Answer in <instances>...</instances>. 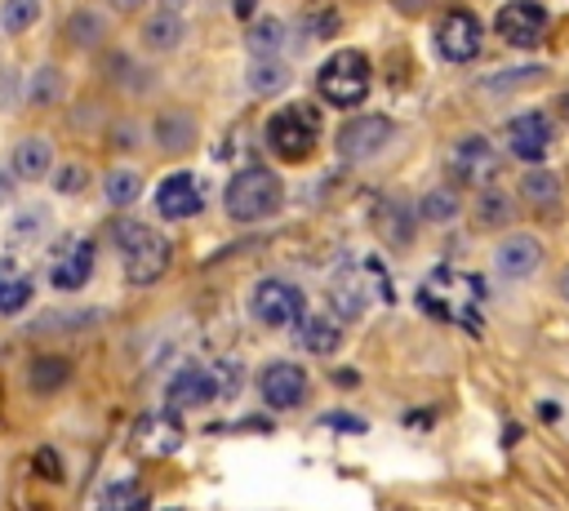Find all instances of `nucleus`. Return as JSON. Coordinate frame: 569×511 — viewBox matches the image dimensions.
<instances>
[{
	"label": "nucleus",
	"instance_id": "19",
	"mask_svg": "<svg viewBox=\"0 0 569 511\" xmlns=\"http://www.w3.org/2000/svg\"><path fill=\"white\" fill-rule=\"evenodd\" d=\"M9 169L18 173V182H44L53 169V142L49 138H22L9 151Z\"/></svg>",
	"mask_w": 569,
	"mask_h": 511
},
{
	"label": "nucleus",
	"instance_id": "14",
	"mask_svg": "<svg viewBox=\"0 0 569 511\" xmlns=\"http://www.w3.org/2000/svg\"><path fill=\"white\" fill-rule=\"evenodd\" d=\"M507 147L516 160L538 164L551 151V120L542 111H520L516 120H507Z\"/></svg>",
	"mask_w": 569,
	"mask_h": 511
},
{
	"label": "nucleus",
	"instance_id": "10",
	"mask_svg": "<svg viewBox=\"0 0 569 511\" xmlns=\"http://www.w3.org/2000/svg\"><path fill=\"white\" fill-rule=\"evenodd\" d=\"M93 275V240L84 236H67L53 253H49V284L53 289H80Z\"/></svg>",
	"mask_w": 569,
	"mask_h": 511
},
{
	"label": "nucleus",
	"instance_id": "16",
	"mask_svg": "<svg viewBox=\"0 0 569 511\" xmlns=\"http://www.w3.org/2000/svg\"><path fill=\"white\" fill-rule=\"evenodd\" d=\"M213 395H218V382H213V369H204V364H182L164 387L169 409H200Z\"/></svg>",
	"mask_w": 569,
	"mask_h": 511
},
{
	"label": "nucleus",
	"instance_id": "37",
	"mask_svg": "<svg viewBox=\"0 0 569 511\" xmlns=\"http://www.w3.org/2000/svg\"><path fill=\"white\" fill-rule=\"evenodd\" d=\"M44 209H27V213H18L13 218V236H36V231H44Z\"/></svg>",
	"mask_w": 569,
	"mask_h": 511
},
{
	"label": "nucleus",
	"instance_id": "41",
	"mask_svg": "<svg viewBox=\"0 0 569 511\" xmlns=\"http://www.w3.org/2000/svg\"><path fill=\"white\" fill-rule=\"evenodd\" d=\"M391 4H396L400 13H422V9L431 4V0H391Z\"/></svg>",
	"mask_w": 569,
	"mask_h": 511
},
{
	"label": "nucleus",
	"instance_id": "2",
	"mask_svg": "<svg viewBox=\"0 0 569 511\" xmlns=\"http://www.w3.org/2000/svg\"><path fill=\"white\" fill-rule=\"evenodd\" d=\"M280 204H284V182H280L271 169H262V164H249V169L231 173V182L222 187V209H227V218H231V222H244V227L271 218Z\"/></svg>",
	"mask_w": 569,
	"mask_h": 511
},
{
	"label": "nucleus",
	"instance_id": "38",
	"mask_svg": "<svg viewBox=\"0 0 569 511\" xmlns=\"http://www.w3.org/2000/svg\"><path fill=\"white\" fill-rule=\"evenodd\" d=\"M36 471H40L44 480H62V458H58L53 449H40V453H36Z\"/></svg>",
	"mask_w": 569,
	"mask_h": 511
},
{
	"label": "nucleus",
	"instance_id": "17",
	"mask_svg": "<svg viewBox=\"0 0 569 511\" xmlns=\"http://www.w3.org/2000/svg\"><path fill=\"white\" fill-rule=\"evenodd\" d=\"M538 262H542V244H538V236H529V231H516V236H507V240L493 249V271L507 275V280L533 275Z\"/></svg>",
	"mask_w": 569,
	"mask_h": 511
},
{
	"label": "nucleus",
	"instance_id": "36",
	"mask_svg": "<svg viewBox=\"0 0 569 511\" xmlns=\"http://www.w3.org/2000/svg\"><path fill=\"white\" fill-rule=\"evenodd\" d=\"M240 360H222L218 369H213V382H218V395H236L240 391Z\"/></svg>",
	"mask_w": 569,
	"mask_h": 511
},
{
	"label": "nucleus",
	"instance_id": "15",
	"mask_svg": "<svg viewBox=\"0 0 569 511\" xmlns=\"http://www.w3.org/2000/svg\"><path fill=\"white\" fill-rule=\"evenodd\" d=\"M258 387H262V400H267L271 409H293V404H302V395H307V373H302L293 360H276V364L262 369Z\"/></svg>",
	"mask_w": 569,
	"mask_h": 511
},
{
	"label": "nucleus",
	"instance_id": "45",
	"mask_svg": "<svg viewBox=\"0 0 569 511\" xmlns=\"http://www.w3.org/2000/svg\"><path fill=\"white\" fill-rule=\"evenodd\" d=\"M560 293H565V298H569V267H565V271H560Z\"/></svg>",
	"mask_w": 569,
	"mask_h": 511
},
{
	"label": "nucleus",
	"instance_id": "13",
	"mask_svg": "<svg viewBox=\"0 0 569 511\" xmlns=\"http://www.w3.org/2000/svg\"><path fill=\"white\" fill-rule=\"evenodd\" d=\"M449 173H453L458 182H471V187L489 182V178L498 173V151H493V142L480 138V133L453 142V151H449Z\"/></svg>",
	"mask_w": 569,
	"mask_h": 511
},
{
	"label": "nucleus",
	"instance_id": "42",
	"mask_svg": "<svg viewBox=\"0 0 569 511\" xmlns=\"http://www.w3.org/2000/svg\"><path fill=\"white\" fill-rule=\"evenodd\" d=\"M107 4H111L116 13H138V9L147 4V0H107Z\"/></svg>",
	"mask_w": 569,
	"mask_h": 511
},
{
	"label": "nucleus",
	"instance_id": "20",
	"mask_svg": "<svg viewBox=\"0 0 569 511\" xmlns=\"http://www.w3.org/2000/svg\"><path fill=\"white\" fill-rule=\"evenodd\" d=\"M182 40H187L182 13H169V9H160V13H151V18L142 22V44H147L151 53H173Z\"/></svg>",
	"mask_w": 569,
	"mask_h": 511
},
{
	"label": "nucleus",
	"instance_id": "29",
	"mask_svg": "<svg viewBox=\"0 0 569 511\" xmlns=\"http://www.w3.org/2000/svg\"><path fill=\"white\" fill-rule=\"evenodd\" d=\"M40 13H44L40 0H4V4H0V31H4V36L31 31V27L40 22Z\"/></svg>",
	"mask_w": 569,
	"mask_h": 511
},
{
	"label": "nucleus",
	"instance_id": "31",
	"mask_svg": "<svg viewBox=\"0 0 569 511\" xmlns=\"http://www.w3.org/2000/svg\"><path fill=\"white\" fill-rule=\"evenodd\" d=\"M418 218H422V222H453V218H458V196H453L449 187L427 191V196L418 200Z\"/></svg>",
	"mask_w": 569,
	"mask_h": 511
},
{
	"label": "nucleus",
	"instance_id": "27",
	"mask_svg": "<svg viewBox=\"0 0 569 511\" xmlns=\"http://www.w3.org/2000/svg\"><path fill=\"white\" fill-rule=\"evenodd\" d=\"M98 511H147V489L138 480H111L98 498Z\"/></svg>",
	"mask_w": 569,
	"mask_h": 511
},
{
	"label": "nucleus",
	"instance_id": "21",
	"mask_svg": "<svg viewBox=\"0 0 569 511\" xmlns=\"http://www.w3.org/2000/svg\"><path fill=\"white\" fill-rule=\"evenodd\" d=\"M244 84H249L253 98H276V93L289 89V67L280 62V53H271V58H253L249 71H244Z\"/></svg>",
	"mask_w": 569,
	"mask_h": 511
},
{
	"label": "nucleus",
	"instance_id": "3",
	"mask_svg": "<svg viewBox=\"0 0 569 511\" xmlns=\"http://www.w3.org/2000/svg\"><path fill=\"white\" fill-rule=\"evenodd\" d=\"M116 249H120V262H124V275L133 284H156L164 271H169V240L151 227V222H116Z\"/></svg>",
	"mask_w": 569,
	"mask_h": 511
},
{
	"label": "nucleus",
	"instance_id": "11",
	"mask_svg": "<svg viewBox=\"0 0 569 511\" xmlns=\"http://www.w3.org/2000/svg\"><path fill=\"white\" fill-rule=\"evenodd\" d=\"M369 271H373V262H369V267L342 262V267L329 275V307H333L342 320H356V315L369 307V293H373Z\"/></svg>",
	"mask_w": 569,
	"mask_h": 511
},
{
	"label": "nucleus",
	"instance_id": "24",
	"mask_svg": "<svg viewBox=\"0 0 569 511\" xmlns=\"http://www.w3.org/2000/svg\"><path fill=\"white\" fill-rule=\"evenodd\" d=\"M244 44H249V53L253 58H271V53H280L284 49V22L280 18H253L249 27H244Z\"/></svg>",
	"mask_w": 569,
	"mask_h": 511
},
{
	"label": "nucleus",
	"instance_id": "28",
	"mask_svg": "<svg viewBox=\"0 0 569 511\" xmlns=\"http://www.w3.org/2000/svg\"><path fill=\"white\" fill-rule=\"evenodd\" d=\"M520 196H525L529 204L547 209V204H556V200H560V178H556L551 169H529V173L520 178Z\"/></svg>",
	"mask_w": 569,
	"mask_h": 511
},
{
	"label": "nucleus",
	"instance_id": "33",
	"mask_svg": "<svg viewBox=\"0 0 569 511\" xmlns=\"http://www.w3.org/2000/svg\"><path fill=\"white\" fill-rule=\"evenodd\" d=\"M102 31H107V22H102V13H93V9H80V13H71V22H67L71 44H80V49L98 44V40H102Z\"/></svg>",
	"mask_w": 569,
	"mask_h": 511
},
{
	"label": "nucleus",
	"instance_id": "7",
	"mask_svg": "<svg viewBox=\"0 0 569 511\" xmlns=\"http://www.w3.org/2000/svg\"><path fill=\"white\" fill-rule=\"evenodd\" d=\"M391 138H396L391 116L365 111V116H351L347 124H338V133H333V151H338L342 160L356 164V160H373Z\"/></svg>",
	"mask_w": 569,
	"mask_h": 511
},
{
	"label": "nucleus",
	"instance_id": "34",
	"mask_svg": "<svg viewBox=\"0 0 569 511\" xmlns=\"http://www.w3.org/2000/svg\"><path fill=\"white\" fill-rule=\"evenodd\" d=\"M58 93H62V76H58L53 67H44V71L36 76V84H31V102H36V107H49Z\"/></svg>",
	"mask_w": 569,
	"mask_h": 511
},
{
	"label": "nucleus",
	"instance_id": "9",
	"mask_svg": "<svg viewBox=\"0 0 569 511\" xmlns=\"http://www.w3.org/2000/svg\"><path fill=\"white\" fill-rule=\"evenodd\" d=\"M493 27H498V36H502L507 44L533 49V44L547 40V27H551V22H547V9H542L538 0H507V4L498 9Z\"/></svg>",
	"mask_w": 569,
	"mask_h": 511
},
{
	"label": "nucleus",
	"instance_id": "35",
	"mask_svg": "<svg viewBox=\"0 0 569 511\" xmlns=\"http://www.w3.org/2000/svg\"><path fill=\"white\" fill-rule=\"evenodd\" d=\"M538 80H542V67H525V71H507V76L485 80V89H520V84H538Z\"/></svg>",
	"mask_w": 569,
	"mask_h": 511
},
{
	"label": "nucleus",
	"instance_id": "6",
	"mask_svg": "<svg viewBox=\"0 0 569 511\" xmlns=\"http://www.w3.org/2000/svg\"><path fill=\"white\" fill-rule=\"evenodd\" d=\"M431 44H436V53L445 62H471L480 53V44H485V27H480V18L471 9L453 4V9L440 13V22L431 31Z\"/></svg>",
	"mask_w": 569,
	"mask_h": 511
},
{
	"label": "nucleus",
	"instance_id": "25",
	"mask_svg": "<svg viewBox=\"0 0 569 511\" xmlns=\"http://www.w3.org/2000/svg\"><path fill=\"white\" fill-rule=\"evenodd\" d=\"M338 320H329V315H302L298 320V347H307V351H316V355H329L333 347H338Z\"/></svg>",
	"mask_w": 569,
	"mask_h": 511
},
{
	"label": "nucleus",
	"instance_id": "26",
	"mask_svg": "<svg viewBox=\"0 0 569 511\" xmlns=\"http://www.w3.org/2000/svg\"><path fill=\"white\" fill-rule=\"evenodd\" d=\"M67 378H71V364H67L62 355H36L31 369H27V382H31V391H40V395L62 391Z\"/></svg>",
	"mask_w": 569,
	"mask_h": 511
},
{
	"label": "nucleus",
	"instance_id": "5",
	"mask_svg": "<svg viewBox=\"0 0 569 511\" xmlns=\"http://www.w3.org/2000/svg\"><path fill=\"white\" fill-rule=\"evenodd\" d=\"M316 138H320V120L311 107H284L267 120V147L280 160H307L316 151Z\"/></svg>",
	"mask_w": 569,
	"mask_h": 511
},
{
	"label": "nucleus",
	"instance_id": "32",
	"mask_svg": "<svg viewBox=\"0 0 569 511\" xmlns=\"http://www.w3.org/2000/svg\"><path fill=\"white\" fill-rule=\"evenodd\" d=\"M511 213H516V204H511L507 191H480V200H476V222L480 227H502Z\"/></svg>",
	"mask_w": 569,
	"mask_h": 511
},
{
	"label": "nucleus",
	"instance_id": "30",
	"mask_svg": "<svg viewBox=\"0 0 569 511\" xmlns=\"http://www.w3.org/2000/svg\"><path fill=\"white\" fill-rule=\"evenodd\" d=\"M102 191H107V204L124 209V204H133V200H138L142 178H138V169H111V173H107V182H102Z\"/></svg>",
	"mask_w": 569,
	"mask_h": 511
},
{
	"label": "nucleus",
	"instance_id": "8",
	"mask_svg": "<svg viewBox=\"0 0 569 511\" xmlns=\"http://www.w3.org/2000/svg\"><path fill=\"white\" fill-rule=\"evenodd\" d=\"M249 311L258 324L267 329H284V324H298L302 311H307V298L298 284L289 280H258L253 293H249Z\"/></svg>",
	"mask_w": 569,
	"mask_h": 511
},
{
	"label": "nucleus",
	"instance_id": "18",
	"mask_svg": "<svg viewBox=\"0 0 569 511\" xmlns=\"http://www.w3.org/2000/svg\"><path fill=\"white\" fill-rule=\"evenodd\" d=\"M182 444V427L169 418V413H147L138 418L133 427V449L147 453V458H164V453H178Z\"/></svg>",
	"mask_w": 569,
	"mask_h": 511
},
{
	"label": "nucleus",
	"instance_id": "40",
	"mask_svg": "<svg viewBox=\"0 0 569 511\" xmlns=\"http://www.w3.org/2000/svg\"><path fill=\"white\" fill-rule=\"evenodd\" d=\"M325 427H342V431H365V422H360V418H351V413H325Z\"/></svg>",
	"mask_w": 569,
	"mask_h": 511
},
{
	"label": "nucleus",
	"instance_id": "22",
	"mask_svg": "<svg viewBox=\"0 0 569 511\" xmlns=\"http://www.w3.org/2000/svg\"><path fill=\"white\" fill-rule=\"evenodd\" d=\"M191 142H196V120H191L187 111H160V116H156V147H160V151L178 156V151H187Z\"/></svg>",
	"mask_w": 569,
	"mask_h": 511
},
{
	"label": "nucleus",
	"instance_id": "12",
	"mask_svg": "<svg viewBox=\"0 0 569 511\" xmlns=\"http://www.w3.org/2000/svg\"><path fill=\"white\" fill-rule=\"evenodd\" d=\"M151 200H156V213H160L164 222H187V218L200 213V200H204V196H200V182L178 169V173H169V178L156 182Z\"/></svg>",
	"mask_w": 569,
	"mask_h": 511
},
{
	"label": "nucleus",
	"instance_id": "4",
	"mask_svg": "<svg viewBox=\"0 0 569 511\" xmlns=\"http://www.w3.org/2000/svg\"><path fill=\"white\" fill-rule=\"evenodd\" d=\"M316 89L329 107H360L369 93V58L360 49H338L320 62Z\"/></svg>",
	"mask_w": 569,
	"mask_h": 511
},
{
	"label": "nucleus",
	"instance_id": "23",
	"mask_svg": "<svg viewBox=\"0 0 569 511\" xmlns=\"http://www.w3.org/2000/svg\"><path fill=\"white\" fill-rule=\"evenodd\" d=\"M31 302V275L18 262H0V311L18 315Z\"/></svg>",
	"mask_w": 569,
	"mask_h": 511
},
{
	"label": "nucleus",
	"instance_id": "43",
	"mask_svg": "<svg viewBox=\"0 0 569 511\" xmlns=\"http://www.w3.org/2000/svg\"><path fill=\"white\" fill-rule=\"evenodd\" d=\"M9 182H18V173H13V169H0V204H4V196H9Z\"/></svg>",
	"mask_w": 569,
	"mask_h": 511
},
{
	"label": "nucleus",
	"instance_id": "1",
	"mask_svg": "<svg viewBox=\"0 0 569 511\" xmlns=\"http://www.w3.org/2000/svg\"><path fill=\"white\" fill-rule=\"evenodd\" d=\"M485 302V280L471 271H453V267H436L422 284H418V307L431 311L436 320H453L462 329H480L476 311Z\"/></svg>",
	"mask_w": 569,
	"mask_h": 511
},
{
	"label": "nucleus",
	"instance_id": "44",
	"mask_svg": "<svg viewBox=\"0 0 569 511\" xmlns=\"http://www.w3.org/2000/svg\"><path fill=\"white\" fill-rule=\"evenodd\" d=\"M191 0H160V9H169V13H182Z\"/></svg>",
	"mask_w": 569,
	"mask_h": 511
},
{
	"label": "nucleus",
	"instance_id": "39",
	"mask_svg": "<svg viewBox=\"0 0 569 511\" xmlns=\"http://www.w3.org/2000/svg\"><path fill=\"white\" fill-rule=\"evenodd\" d=\"M80 182H84V169H80V164H62V173L53 178V187H58V191H76Z\"/></svg>",
	"mask_w": 569,
	"mask_h": 511
}]
</instances>
